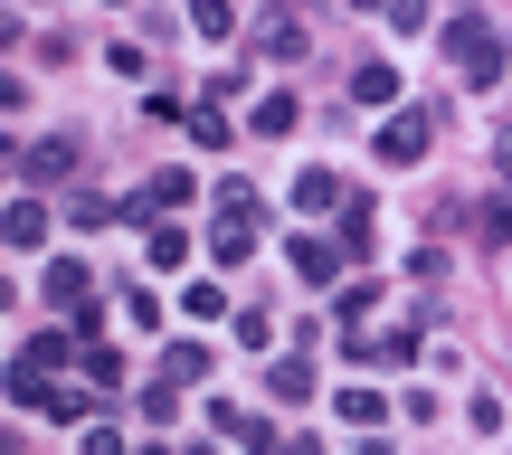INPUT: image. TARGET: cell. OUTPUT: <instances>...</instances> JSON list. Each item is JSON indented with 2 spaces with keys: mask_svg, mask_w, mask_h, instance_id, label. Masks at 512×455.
Here are the masks:
<instances>
[{
  "mask_svg": "<svg viewBox=\"0 0 512 455\" xmlns=\"http://www.w3.org/2000/svg\"><path fill=\"white\" fill-rule=\"evenodd\" d=\"M446 57H456L465 86H494V76H503V38L484 29V19H456V29H446Z\"/></svg>",
  "mask_w": 512,
  "mask_h": 455,
  "instance_id": "obj_1",
  "label": "cell"
},
{
  "mask_svg": "<svg viewBox=\"0 0 512 455\" xmlns=\"http://www.w3.org/2000/svg\"><path fill=\"white\" fill-rule=\"evenodd\" d=\"M418 152H427V114H389V124H380V162H418Z\"/></svg>",
  "mask_w": 512,
  "mask_h": 455,
  "instance_id": "obj_2",
  "label": "cell"
},
{
  "mask_svg": "<svg viewBox=\"0 0 512 455\" xmlns=\"http://www.w3.org/2000/svg\"><path fill=\"white\" fill-rule=\"evenodd\" d=\"M0 237H10V247H38V237H48V209H38V200H10Z\"/></svg>",
  "mask_w": 512,
  "mask_h": 455,
  "instance_id": "obj_3",
  "label": "cell"
},
{
  "mask_svg": "<svg viewBox=\"0 0 512 455\" xmlns=\"http://www.w3.org/2000/svg\"><path fill=\"white\" fill-rule=\"evenodd\" d=\"M19 162H29V181H67V171H76V143H38V152H19Z\"/></svg>",
  "mask_w": 512,
  "mask_h": 455,
  "instance_id": "obj_4",
  "label": "cell"
},
{
  "mask_svg": "<svg viewBox=\"0 0 512 455\" xmlns=\"http://www.w3.org/2000/svg\"><path fill=\"white\" fill-rule=\"evenodd\" d=\"M256 48H266V57H294V48H304V29H294V19H266V29H256Z\"/></svg>",
  "mask_w": 512,
  "mask_h": 455,
  "instance_id": "obj_5",
  "label": "cell"
},
{
  "mask_svg": "<svg viewBox=\"0 0 512 455\" xmlns=\"http://www.w3.org/2000/svg\"><path fill=\"white\" fill-rule=\"evenodd\" d=\"M86 455H124V437H114V427H95V437H86Z\"/></svg>",
  "mask_w": 512,
  "mask_h": 455,
  "instance_id": "obj_6",
  "label": "cell"
},
{
  "mask_svg": "<svg viewBox=\"0 0 512 455\" xmlns=\"http://www.w3.org/2000/svg\"><path fill=\"white\" fill-rule=\"evenodd\" d=\"M503 181H512V143H503Z\"/></svg>",
  "mask_w": 512,
  "mask_h": 455,
  "instance_id": "obj_7",
  "label": "cell"
}]
</instances>
